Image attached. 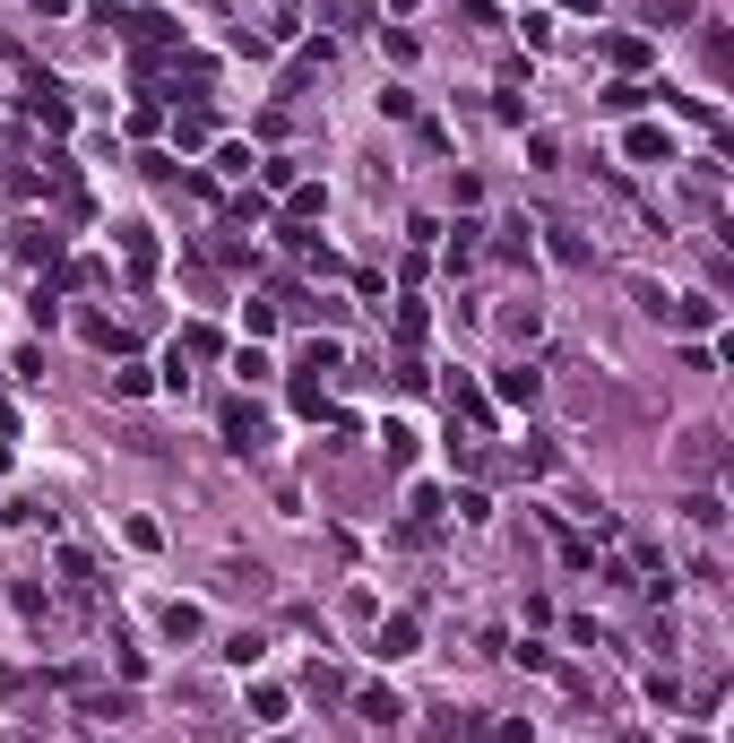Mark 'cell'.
Returning a JSON list of instances; mask_svg holds the SVG:
<instances>
[{"label":"cell","mask_w":734,"mask_h":743,"mask_svg":"<svg viewBox=\"0 0 734 743\" xmlns=\"http://www.w3.org/2000/svg\"><path fill=\"white\" fill-rule=\"evenodd\" d=\"M665 329H683V338L718 329V294H674V303H665Z\"/></svg>","instance_id":"cell-6"},{"label":"cell","mask_w":734,"mask_h":743,"mask_svg":"<svg viewBox=\"0 0 734 743\" xmlns=\"http://www.w3.org/2000/svg\"><path fill=\"white\" fill-rule=\"evenodd\" d=\"M492 398H501V406H536V398H545V372H536V364H510L501 380H492Z\"/></svg>","instance_id":"cell-9"},{"label":"cell","mask_w":734,"mask_h":743,"mask_svg":"<svg viewBox=\"0 0 734 743\" xmlns=\"http://www.w3.org/2000/svg\"><path fill=\"white\" fill-rule=\"evenodd\" d=\"M355 718H364V727H397V718H406V701H397L389 683H364V692H355Z\"/></svg>","instance_id":"cell-10"},{"label":"cell","mask_w":734,"mask_h":743,"mask_svg":"<svg viewBox=\"0 0 734 743\" xmlns=\"http://www.w3.org/2000/svg\"><path fill=\"white\" fill-rule=\"evenodd\" d=\"M501 329H510V338H527V346H536V329H545V312H536V303H510V312H501Z\"/></svg>","instance_id":"cell-24"},{"label":"cell","mask_w":734,"mask_h":743,"mask_svg":"<svg viewBox=\"0 0 734 743\" xmlns=\"http://www.w3.org/2000/svg\"><path fill=\"white\" fill-rule=\"evenodd\" d=\"M285 718V692L277 683H250V727H277Z\"/></svg>","instance_id":"cell-22"},{"label":"cell","mask_w":734,"mask_h":743,"mask_svg":"<svg viewBox=\"0 0 734 743\" xmlns=\"http://www.w3.org/2000/svg\"><path fill=\"white\" fill-rule=\"evenodd\" d=\"M545 527H553V553H562L571 571H597V545H588L579 527H562V519H545Z\"/></svg>","instance_id":"cell-13"},{"label":"cell","mask_w":734,"mask_h":743,"mask_svg":"<svg viewBox=\"0 0 734 743\" xmlns=\"http://www.w3.org/2000/svg\"><path fill=\"white\" fill-rule=\"evenodd\" d=\"M648 96H657V87H639V78H613V87L597 96V105H605V113H639Z\"/></svg>","instance_id":"cell-20"},{"label":"cell","mask_w":734,"mask_h":743,"mask_svg":"<svg viewBox=\"0 0 734 743\" xmlns=\"http://www.w3.org/2000/svg\"><path fill=\"white\" fill-rule=\"evenodd\" d=\"M631 303H639V312H648V320H665V303H674V294H665V285H657V277H631Z\"/></svg>","instance_id":"cell-23"},{"label":"cell","mask_w":734,"mask_h":743,"mask_svg":"<svg viewBox=\"0 0 734 743\" xmlns=\"http://www.w3.org/2000/svg\"><path fill=\"white\" fill-rule=\"evenodd\" d=\"M674 743H700V735H674Z\"/></svg>","instance_id":"cell-40"},{"label":"cell","mask_w":734,"mask_h":743,"mask_svg":"<svg viewBox=\"0 0 734 743\" xmlns=\"http://www.w3.org/2000/svg\"><path fill=\"white\" fill-rule=\"evenodd\" d=\"M217 424H225V450H234V459H259V450H268V415H259L250 398H225Z\"/></svg>","instance_id":"cell-3"},{"label":"cell","mask_w":734,"mask_h":743,"mask_svg":"<svg viewBox=\"0 0 734 743\" xmlns=\"http://www.w3.org/2000/svg\"><path fill=\"white\" fill-rule=\"evenodd\" d=\"M9 251H17V259H26V268H52V259H61V234H52V226H35V217H26V226H17V234H9Z\"/></svg>","instance_id":"cell-7"},{"label":"cell","mask_w":734,"mask_h":743,"mask_svg":"<svg viewBox=\"0 0 734 743\" xmlns=\"http://www.w3.org/2000/svg\"><path fill=\"white\" fill-rule=\"evenodd\" d=\"M683 519H692L700 536H718V527H726V501H718V494H709V485H700V494L683 501Z\"/></svg>","instance_id":"cell-17"},{"label":"cell","mask_w":734,"mask_h":743,"mask_svg":"<svg viewBox=\"0 0 734 743\" xmlns=\"http://www.w3.org/2000/svg\"><path fill=\"white\" fill-rule=\"evenodd\" d=\"M527 251H536V226H527V217H510V226H501V259H527Z\"/></svg>","instance_id":"cell-26"},{"label":"cell","mask_w":734,"mask_h":743,"mask_svg":"<svg viewBox=\"0 0 734 743\" xmlns=\"http://www.w3.org/2000/svg\"><path fill=\"white\" fill-rule=\"evenodd\" d=\"M294 415H329V372H303V364H294Z\"/></svg>","instance_id":"cell-14"},{"label":"cell","mask_w":734,"mask_h":743,"mask_svg":"<svg viewBox=\"0 0 734 743\" xmlns=\"http://www.w3.org/2000/svg\"><path fill=\"white\" fill-rule=\"evenodd\" d=\"M303 692H311V701H346V674H338L329 657H311V674H303Z\"/></svg>","instance_id":"cell-18"},{"label":"cell","mask_w":734,"mask_h":743,"mask_svg":"<svg viewBox=\"0 0 734 743\" xmlns=\"http://www.w3.org/2000/svg\"><path fill=\"white\" fill-rule=\"evenodd\" d=\"M415 631H424L415 614H380V631H371V657H380V666H397V657H415Z\"/></svg>","instance_id":"cell-4"},{"label":"cell","mask_w":734,"mask_h":743,"mask_svg":"<svg viewBox=\"0 0 734 743\" xmlns=\"http://www.w3.org/2000/svg\"><path fill=\"white\" fill-rule=\"evenodd\" d=\"M605 61L631 78V70H648V44H639V35H605Z\"/></svg>","instance_id":"cell-19"},{"label":"cell","mask_w":734,"mask_h":743,"mask_svg":"<svg viewBox=\"0 0 734 743\" xmlns=\"http://www.w3.org/2000/svg\"><path fill=\"white\" fill-rule=\"evenodd\" d=\"M234 372H243L250 389H259V380H268V372H277V364H268V355H259V346H243V355H234Z\"/></svg>","instance_id":"cell-36"},{"label":"cell","mask_w":734,"mask_h":743,"mask_svg":"<svg viewBox=\"0 0 734 743\" xmlns=\"http://www.w3.org/2000/svg\"><path fill=\"white\" fill-rule=\"evenodd\" d=\"M26 320H35V329H52V320H61V294H52V285H35V303H26Z\"/></svg>","instance_id":"cell-33"},{"label":"cell","mask_w":734,"mask_h":743,"mask_svg":"<svg viewBox=\"0 0 734 743\" xmlns=\"http://www.w3.org/2000/svg\"><path fill=\"white\" fill-rule=\"evenodd\" d=\"M17 105H26L35 122L52 130V138H70V130H78V105H70V87H61V78H44V70H26V96H17Z\"/></svg>","instance_id":"cell-1"},{"label":"cell","mask_w":734,"mask_h":743,"mask_svg":"<svg viewBox=\"0 0 734 743\" xmlns=\"http://www.w3.org/2000/svg\"><path fill=\"white\" fill-rule=\"evenodd\" d=\"M700 26H709V17H700ZM700 52H709V70H726V61H734V44H726V26H709V35H700Z\"/></svg>","instance_id":"cell-34"},{"label":"cell","mask_w":734,"mask_h":743,"mask_svg":"<svg viewBox=\"0 0 734 743\" xmlns=\"http://www.w3.org/2000/svg\"><path fill=\"white\" fill-rule=\"evenodd\" d=\"M476 234H485V226H458V243H450V268H476V259H485V243H476Z\"/></svg>","instance_id":"cell-30"},{"label":"cell","mask_w":734,"mask_h":743,"mask_svg":"<svg viewBox=\"0 0 734 743\" xmlns=\"http://www.w3.org/2000/svg\"><path fill=\"white\" fill-rule=\"evenodd\" d=\"M9 433H17V406H9V398H0V441H9Z\"/></svg>","instance_id":"cell-38"},{"label":"cell","mask_w":734,"mask_h":743,"mask_svg":"<svg viewBox=\"0 0 734 743\" xmlns=\"http://www.w3.org/2000/svg\"><path fill=\"white\" fill-rule=\"evenodd\" d=\"M35 9H44V17H61V9H70V0H35Z\"/></svg>","instance_id":"cell-39"},{"label":"cell","mask_w":734,"mask_h":743,"mask_svg":"<svg viewBox=\"0 0 734 743\" xmlns=\"http://www.w3.org/2000/svg\"><path fill=\"white\" fill-rule=\"evenodd\" d=\"M536 234H545V251H553V259H562V268H588V259H597V251L579 243V234H571V226H536Z\"/></svg>","instance_id":"cell-15"},{"label":"cell","mask_w":734,"mask_h":743,"mask_svg":"<svg viewBox=\"0 0 734 743\" xmlns=\"http://www.w3.org/2000/svg\"><path fill=\"white\" fill-rule=\"evenodd\" d=\"M622 156H631V165H674V138H665L657 122H631V138H622Z\"/></svg>","instance_id":"cell-8"},{"label":"cell","mask_w":734,"mask_h":743,"mask_svg":"<svg viewBox=\"0 0 734 743\" xmlns=\"http://www.w3.org/2000/svg\"><path fill=\"white\" fill-rule=\"evenodd\" d=\"M692 17H700L692 0H648V26H692Z\"/></svg>","instance_id":"cell-29"},{"label":"cell","mask_w":734,"mask_h":743,"mask_svg":"<svg viewBox=\"0 0 734 743\" xmlns=\"http://www.w3.org/2000/svg\"><path fill=\"white\" fill-rule=\"evenodd\" d=\"M320 208H329V191H320V182H294V191H285V226H311Z\"/></svg>","instance_id":"cell-16"},{"label":"cell","mask_w":734,"mask_h":743,"mask_svg":"<svg viewBox=\"0 0 734 743\" xmlns=\"http://www.w3.org/2000/svg\"><path fill=\"white\" fill-rule=\"evenodd\" d=\"M380 459L406 467V459H415V433H406V424H380Z\"/></svg>","instance_id":"cell-25"},{"label":"cell","mask_w":734,"mask_h":743,"mask_svg":"<svg viewBox=\"0 0 734 743\" xmlns=\"http://www.w3.org/2000/svg\"><path fill=\"white\" fill-rule=\"evenodd\" d=\"M492 743H536V727H527V718H501V727H485Z\"/></svg>","instance_id":"cell-37"},{"label":"cell","mask_w":734,"mask_h":743,"mask_svg":"<svg viewBox=\"0 0 734 743\" xmlns=\"http://www.w3.org/2000/svg\"><path fill=\"white\" fill-rule=\"evenodd\" d=\"M147 389H156V372H147V364H122V372H113V398H147Z\"/></svg>","instance_id":"cell-27"},{"label":"cell","mask_w":734,"mask_h":743,"mask_svg":"<svg viewBox=\"0 0 734 743\" xmlns=\"http://www.w3.org/2000/svg\"><path fill=\"white\" fill-rule=\"evenodd\" d=\"M268 743H294V735H268Z\"/></svg>","instance_id":"cell-41"},{"label":"cell","mask_w":734,"mask_h":743,"mask_svg":"<svg viewBox=\"0 0 734 743\" xmlns=\"http://www.w3.org/2000/svg\"><path fill=\"white\" fill-rule=\"evenodd\" d=\"M208 138H217V113H208V96H191V105L173 113V147H182V156H199Z\"/></svg>","instance_id":"cell-5"},{"label":"cell","mask_w":734,"mask_h":743,"mask_svg":"<svg viewBox=\"0 0 734 743\" xmlns=\"http://www.w3.org/2000/svg\"><path fill=\"white\" fill-rule=\"evenodd\" d=\"M450 415H467V433H485V424H492V398L476 389V380H450Z\"/></svg>","instance_id":"cell-12"},{"label":"cell","mask_w":734,"mask_h":743,"mask_svg":"<svg viewBox=\"0 0 734 743\" xmlns=\"http://www.w3.org/2000/svg\"><path fill=\"white\" fill-rule=\"evenodd\" d=\"M164 640H199V606H164Z\"/></svg>","instance_id":"cell-31"},{"label":"cell","mask_w":734,"mask_h":743,"mask_svg":"<svg viewBox=\"0 0 734 743\" xmlns=\"http://www.w3.org/2000/svg\"><path fill=\"white\" fill-rule=\"evenodd\" d=\"M648 701H657V709H683V683H674V666H657V674H648Z\"/></svg>","instance_id":"cell-28"},{"label":"cell","mask_w":734,"mask_h":743,"mask_svg":"<svg viewBox=\"0 0 734 743\" xmlns=\"http://www.w3.org/2000/svg\"><path fill=\"white\" fill-rule=\"evenodd\" d=\"M259 648H268L259 631H234V640H225V666H259Z\"/></svg>","instance_id":"cell-32"},{"label":"cell","mask_w":734,"mask_h":743,"mask_svg":"<svg viewBox=\"0 0 734 743\" xmlns=\"http://www.w3.org/2000/svg\"><path fill=\"white\" fill-rule=\"evenodd\" d=\"M424 329H432V312H424V303H397V346H406V355L424 346Z\"/></svg>","instance_id":"cell-21"},{"label":"cell","mask_w":734,"mask_h":743,"mask_svg":"<svg viewBox=\"0 0 734 743\" xmlns=\"http://www.w3.org/2000/svg\"><path fill=\"white\" fill-rule=\"evenodd\" d=\"M458 519H467V527H485V519H492V501H485V485H467V494H458Z\"/></svg>","instance_id":"cell-35"},{"label":"cell","mask_w":734,"mask_h":743,"mask_svg":"<svg viewBox=\"0 0 734 743\" xmlns=\"http://www.w3.org/2000/svg\"><path fill=\"white\" fill-rule=\"evenodd\" d=\"M122 268H130V285L156 277V234H147V226H122Z\"/></svg>","instance_id":"cell-11"},{"label":"cell","mask_w":734,"mask_h":743,"mask_svg":"<svg viewBox=\"0 0 734 743\" xmlns=\"http://www.w3.org/2000/svg\"><path fill=\"white\" fill-rule=\"evenodd\" d=\"M674 467L700 476V485H718V476H726V433H718V424H692V433L674 441Z\"/></svg>","instance_id":"cell-2"}]
</instances>
